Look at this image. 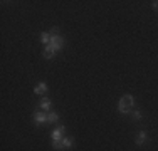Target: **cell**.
Listing matches in <instances>:
<instances>
[{
    "instance_id": "7a4b0ae2",
    "label": "cell",
    "mask_w": 158,
    "mask_h": 151,
    "mask_svg": "<svg viewBox=\"0 0 158 151\" xmlns=\"http://www.w3.org/2000/svg\"><path fill=\"white\" fill-rule=\"evenodd\" d=\"M133 109H135V97L131 94H125L118 103V111L121 114H130Z\"/></svg>"
},
{
    "instance_id": "30bf717a",
    "label": "cell",
    "mask_w": 158,
    "mask_h": 151,
    "mask_svg": "<svg viewBox=\"0 0 158 151\" xmlns=\"http://www.w3.org/2000/svg\"><path fill=\"white\" fill-rule=\"evenodd\" d=\"M40 42L46 44V45L51 44V34H49V32H42V34H40Z\"/></svg>"
},
{
    "instance_id": "5bb4252c",
    "label": "cell",
    "mask_w": 158,
    "mask_h": 151,
    "mask_svg": "<svg viewBox=\"0 0 158 151\" xmlns=\"http://www.w3.org/2000/svg\"><path fill=\"white\" fill-rule=\"evenodd\" d=\"M152 7H153L155 10H158V2H152Z\"/></svg>"
},
{
    "instance_id": "5b68a950",
    "label": "cell",
    "mask_w": 158,
    "mask_h": 151,
    "mask_svg": "<svg viewBox=\"0 0 158 151\" xmlns=\"http://www.w3.org/2000/svg\"><path fill=\"white\" fill-rule=\"evenodd\" d=\"M46 92H47V84L44 81H40L39 84L34 88V94H37V96H44Z\"/></svg>"
},
{
    "instance_id": "4fadbf2b",
    "label": "cell",
    "mask_w": 158,
    "mask_h": 151,
    "mask_svg": "<svg viewBox=\"0 0 158 151\" xmlns=\"http://www.w3.org/2000/svg\"><path fill=\"white\" fill-rule=\"evenodd\" d=\"M52 148L54 149H64L62 148V139L61 141H52Z\"/></svg>"
},
{
    "instance_id": "8fae6325",
    "label": "cell",
    "mask_w": 158,
    "mask_h": 151,
    "mask_svg": "<svg viewBox=\"0 0 158 151\" xmlns=\"http://www.w3.org/2000/svg\"><path fill=\"white\" fill-rule=\"evenodd\" d=\"M47 121H49V123H57V121H59V114L56 111H51L47 114Z\"/></svg>"
},
{
    "instance_id": "277c9868",
    "label": "cell",
    "mask_w": 158,
    "mask_h": 151,
    "mask_svg": "<svg viewBox=\"0 0 158 151\" xmlns=\"http://www.w3.org/2000/svg\"><path fill=\"white\" fill-rule=\"evenodd\" d=\"M64 133H66V126H59V128H56V129L52 131V134H51L52 141H61V139L64 138Z\"/></svg>"
},
{
    "instance_id": "9c48e42d",
    "label": "cell",
    "mask_w": 158,
    "mask_h": 151,
    "mask_svg": "<svg viewBox=\"0 0 158 151\" xmlns=\"http://www.w3.org/2000/svg\"><path fill=\"white\" fill-rule=\"evenodd\" d=\"M56 55V51H52L49 45H46V49H44V59H52Z\"/></svg>"
},
{
    "instance_id": "6da1fadb",
    "label": "cell",
    "mask_w": 158,
    "mask_h": 151,
    "mask_svg": "<svg viewBox=\"0 0 158 151\" xmlns=\"http://www.w3.org/2000/svg\"><path fill=\"white\" fill-rule=\"evenodd\" d=\"M51 44H49V47L52 49V51H62L64 45H66V40H64V37L59 35V29L57 27H52L51 29Z\"/></svg>"
},
{
    "instance_id": "7c38bea8",
    "label": "cell",
    "mask_w": 158,
    "mask_h": 151,
    "mask_svg": "<svg viewBox=\"0 0 158 151\" xmlns=\"http://www.w3.org/2000/svg\"><path fill=\"white\" fill-rule=\"evenodd\" d=\"M131 116H133V119H135V121H140V119L143 118V114H141L140 109H133V111H131Z\"/></svg>"
},
{
    "instance_id": "3957f363",
    "label": "cell",
    "mask_w": 158,
    "mask_h": 151,
    "mask_svg": "<svg viewBox=\"0 0 158 151\" xmlns=\"http://www.w3.org/2000/svg\"><path fill=\"white\" fill-rule=\"evenodd\" d=\"M32 118H34V123L39 124V126H42V124L49 123V121H47V114H46L44 111H35V112H34Z\"/></svg>"
},
{
    "instance_id": "ba28073f",
    "label": "cell",
    "mask_w": 158,
    "mask_h": 151,
    "mask_svg": "<svg viewBox=\"0 0 158 151\" xmlns=\"http://www.w3.org/2000/svg\"><path fill=\"white\" fill-rule=\"evenodd\" d=\"M51 106H52V103L49 99H46V97H44L42 101H40V106L39 108L42 109V111H51Z\"/></svg>"
},
{
    "instance_id": "8992f818",
    "label": "cell",
    "mask_w": 158,
    "mask_h": 151,
    "mask_svg": "<svg viewBox=\"0 0 158 151\" xmlns=\"http://www.w3.org/2000/svg\"><path fill=\"white\" fill-rule=\"evenodd\" d=\"M135 141H136L138 146L145 145V143L148 141V134H146V131H140V133L136 134V139H135Z\"/></svg>"
},
{
    "instance_id": "52a82bcc",
    "label": "cell",
    "mask_w": 158,
    "mask_h": 151,
    "mask_svg": "<svg viewBox=\"0 0 158 151\" xmlns=\"http://www.w3.org/2000/svg\"><path fill=\"white\" fill-rule=\"evenodd\" d=\"M73 146H74V138H71V136L62 138V148H73Z\"/></svg>"
}]
</instances>
